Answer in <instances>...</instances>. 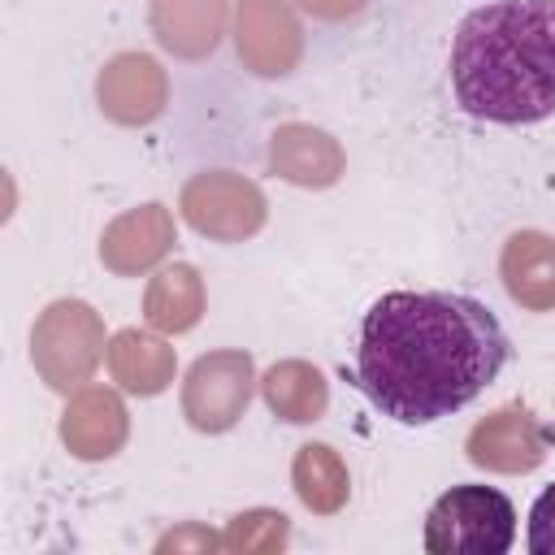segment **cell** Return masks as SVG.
Listing matches in <instances>:
<instances>
[{"label": "cell", "instance_id": "obj_2", "mask_svg": "<svg viewBox=\"0 0 555 555\" xmlns=\"http://www.w3.org/2000/svg\"><path fill=\"white\" fill-rule=\"evenodd\" d=\"M460 108L494 126H533L555 113V0H490L460 17L451 39Z\"/></svg>", "mask_w": 555, "mask_h": 555}, {"label": "cell", "instance_id": "obj_4", "mask_svg": "<svg viewBox=\"0 0 555 555\" xmlns=\"http://www.w3.org/2000/svg\"><path fill=\"white\" fill-rule=\"evenodd\" d=\"M529 555H555V481L533 499L529 507Z\"/></svg>", "mask_w": 555, "mask_h": 555}, {"label": "cell", "instance_id": "obj_3", "mask_svg": "<svg viewBox=\"0 0 555 555\" xmlns=\"http://www.w3.org/2000/svg\"><path fill=\"white\" fill-rule=\"evenodd\" d=\"M516 542V507L494 486H451L425 512L429 555H507Z\"/></svg>", "mask_w": 555, "mask_h": 555}, {"label": "cell", "instance_id": "obj_1", "mask_svg": "<svg viewBox=\"0 0 555 555\" xmlns=\"http://www.w3.org/2000/svg\"><path fill=\"white\" fill-rule=\"evenodd\" d=\"M512 360L494 308L468 291H386L360 317L356 386L395 425H434L486 395Z\"/></svg>", "mask_w": 555, "mask_h": 555}]
</instances>
